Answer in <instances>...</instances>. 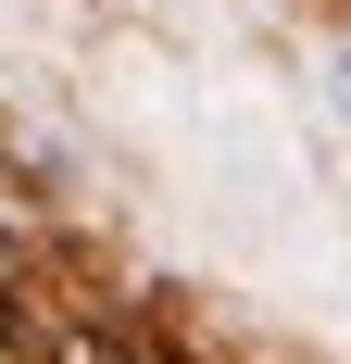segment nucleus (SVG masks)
I'll use <instances>...</instances> for the list:
<instances>
[{
	"mask_svg": "<svg viewBox=\"0 0 351 364\" xmlns=\"http://www.w3.org/2000/svg\"><path fill=\"white\" fill-rule=\"evenodd\" d=\"M326 101H339V126H351V38L326 50Z\"/></svg>",
	"mask_w": 351,
	"mask_h": 364,
	"instance_id": "obj_1",
	"label": "nucleus"
}]
</instances>
